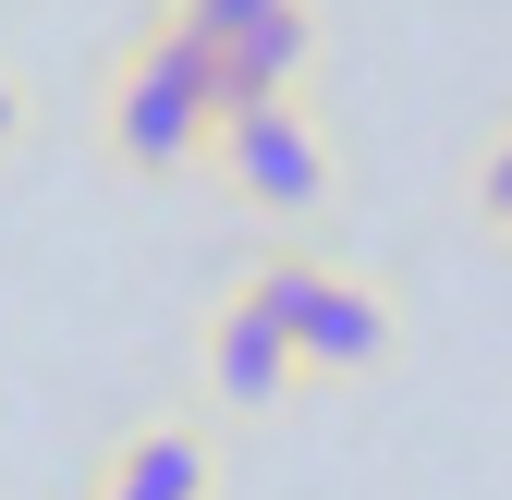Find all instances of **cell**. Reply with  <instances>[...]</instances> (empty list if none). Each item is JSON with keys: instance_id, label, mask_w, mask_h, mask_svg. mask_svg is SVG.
Here are the masks:
<instances>
[{"instance_id": "obj_8", "label": "cell", "mask_w": 512, "mask_h": 500, "mask_svg": "<svg viewBox=\"0 0 512 500\" xmlns=\"http://www.w3.org/2000/svg\"><path fill=\"white\" fill-rule=\"evenodd\" d=\"M476 220H488V232L512 244V122H500L488 147H476Z\"/></svg>"}, {"instance_id": "obj_9", "label": "cell", "mask_w": 512, "mask_h": 500, "mask_svg": "<svg viewBox=\"0 0 512 500\" xmlns=\"http://www.w3.org/2000/svg\"><path fill=\"white\" fill-rule=\"evenodd\" d=\"M13 135H25V86H13V61H0V159H13Z\"/></svg>"}, {"instance_id": "obj_3", "label": "cell", "mask_w": 512, "mask_h": 500, "mask_svg": "<svg viewBox=\"0 0 512 500\" xmlns=\"http://www.w3.org/2000/svg\"><path fill=\"white\" fill-rule=\"evenodd\" d=\"M220 183L256 208V220H317L330 208V122H317L305 98H256V110H220V135H208Z\"/></svg>"}, {"instance_id": "obj_6", "label": "cell", "mask_w": 512, "mask_h": 500, "mask_svg": "<svg viewBox=\"0 0 512 500\" xmlns=\"http://www.w3.org/2000/svg\"><path fill=\"white\" fill-rule=\"evenodd\" d=\"M208 488H220V452H208V427H196V415L110 440L98 476H86V500H208Z\"/></svg>"}, {"instance_id": "obj_7", "label": "cell", "mask_w": 512, "mask_h": 500, "mask_svg": "<svg viewBox=\"0 0 512 500\" xmlns=\"http://www.w3.org/2000/svg\"><path fill=\"white\" fill-rule=\"evenodd\" d=\"M256 13H281V0H171V25L196 37V49H232V37H244Z\"/></svg>"}, {"instance_id": "obj_2", "label": "cell", "mask_w": 512, "mask_h": 500, "mask_svg": "<svg viewBox=\"0 0 512 500\" xmlns=\"http://www.w3.org/2000/svg\"><path fill=\"white\" fill-rule=\"evenodd\" d=\"M220 135V98H208V49L183 37L171 13L110 61V86H98V147L135 171V183H171V171H196Z\"/></svg>"}, {"instance_id": "obj_1", "label": "cell", "mask_w": 512, "mask_h": 500, "mask_svg": "<svg viewBox=\"0 0 512 500\" xmlns=\"http://www.w3.org/2000/svg\"><path fill=\"white\" fill-rule=\"evenodd\" d=\"M232 293H244L256 318L293 342L305 379H378V366H391V342H403L391 293L354 281V269H330V257H305V244H269V257H244V281H232Z\"/></svg>"}, {"instance_id": "obj_5", "label": "cell", "mask_w": 512, "mask_h": 500, "mask_svg": "<svg viewBox=\"0 0 512 500\" xmlns=\"http://www.w3.org/2000/svg\"><path fill=\"white\" fill-rule=\"evenodd\" d=\"M317 0H281V13H256L232 49H208V98L220 110H256V98H305V74H317Z\"/></svg>"}, {"instance_id": "obj_4", "label": "cell", "mask_w": 512, "mask_h": 500, "mask_svg": "<svg viewBox=\"0 0 512 500\" xmlns=\"http://www.w3.org/2000/svg\"><path fill=\"white\" fill-rule=\"evenodd\" d=\"M196 379H208L220 415H281V403L305 391V366H293V342L256 318L244 293H220L208 318H196Z\"/></svg>"}]
</instances>
